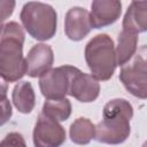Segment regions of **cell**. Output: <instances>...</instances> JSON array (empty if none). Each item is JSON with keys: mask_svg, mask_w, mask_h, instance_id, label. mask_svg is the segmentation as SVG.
<instances>
[{"mask_svg": "<svg viewBox=\"0 0 147 147\" xmlns=\"http://www.w3.org/2000/svg\"><path fill=\"white\" fill-rule=\"evenodd\" d=\"M21 21L28 33L37 40H48L56 32V11L44 2H26L21 11Z\"/></svg>", "mask_w": 147, "mask_h": 147, "instance_id": "cell-4", "label": "cell"}, {"mask_svg": "<svg viewBox=\"0 0 147 147\" xmlns=\"http://www.w3.org/2000/svg\"><path fill=\"white\" fill-rule=\"evenodd\" d=\"M90 13L82 7H72L67 11L64 20V31L70 40L79 41L92 30Z\"/></svg>", "mask_w": 147, "mask_h": 147, "instance_id": "cell-10", "label": "cell"}, {"mask_svg": "<svg viewBox=\"0 0 147 147\" xmlns=\"http://www.w3.org/2000/svg\"><path fill=\"white\" fill-rule=\"evenodd\" d=\"M23 44L24 31L18 23L0 25V76L6 82H16L26 74Z\"/></svg>", "mask_w": 147, "mask_h": 147, "instance_id": "cell-1", "label": "cell"}, {"mask_svg": "<svg viewBox=\"0 0 147 147\" xmlns=\"http://www.w3.org/2000/svg\"><path fill=\"white\" fill-rule=\"evenodd\" d=\"M41 113L54 121H65L71 114V103L65 98L57 100H47L42 106Z\"/></svg>", "mask_w": 147, "mask_h": 147, "instance_id": "cell-16", "label": "cell"}, {"mask_svg": "<svg viewBox=\"0 0 147 147\" xmlns=\"http://www.w3.org/2000/svg\"><path fill=\"white\" fill-rule=\"evenodd\" d=\"M70 139L77 145H87L95 136V125L84 117L77 118L70 125Z\"/></svg>", "mask_w": 147, "mask_h": 147, "instance_id": "cell-15", "label": "cell"}, {"mask_svg": "<svg viewBox=\"0 0 147 147\" xmlns=\"http://www.w3.org/2000/svg\"><path fill=\"white\" fill-rule=\"evenodd\" d=\"M0 147H26V144L21 133L10 132L0 142Z\"/></svg>", "mask_w": 147, "mask_h": 147, "instance_id": "cell-17", "label": "cell"}, {"mask_svg": "<svg viewBox=\"0 0 147 147\" xmlns=\"http://www.w3.org/2000/svg\"><path fill=\"white\" fill-rule=\"evenodd\" d=\"M138 44V34L123 30L118 34V44L115 51L116 54V63L118 65H123L127 63L137 52Z\"/></svg>", "mask_w": 147, "mask_h": 147, "instance_id": "cell-14", "label": "cell"}, {"mask_svg": "<svg viewBox=\"0 0 147 147\" xmlns=\"http://www.w3.org/2000/svg\"><path fill=\"white\" fill-rule=\"evenodd\" d=\"M13 103L22 114H29L33 110L36 105V96L33 87L29 82H21L15 85L13 90Z\"/></svg>", "mask_w": 147, "mask_h": 147, "instance_id": "cell-13", "label": "cell"}, {"mask_svg": "<svg viewBox=\"0 0 147 147\" xmlns=\"http://www.w3.org/2000/svg\"><path fill=\"white\" fill-rule=\"evenodd\" d=\"M133 108L125 99H113L106 103L102 111V121L95 125L94 138L102 144L118 145L130 134V121Z\"/></svg>", "mask_w": 147, "mask_h": 147, "instance_id": "cell-2", "label": "cell"}, {"mask_svg": "<svg viewBox=\"0 0 147 147\" xmlns=\"http://www.w3.org/2000/svg\"><path fill=\"white\" fill-rule=\"evenodd\" d=\"M7 91H8V84L7 82L0 76V99L7 98Z\"/></svg>", "mask_w": 147, "mask_h": 147, "instance_id": "cell-20", "label": "cell"}, {"mask_svg": "<svg viewBox=\"0 0 147 147\" xmlns=\"http://www.w3.org/2000/svg\"><path fill=\"white\" fill-rule=\"evenodd\" d=\"M147 29V1H132L123 18V30L136 34Z\"/></svg>", "mask_w": 147, "mask_h": 147, "instance_id": "cell-12", "label": "cell"}, {"mask_svg": "<svg viewBox=\"0 0 147 147\" xmlns=\"http://www.w3.org/2000/svg\"><path fill=\"white\" fill-rule=\"evenodd\" d=\"M64 141L65 131L63 126L41 113L33 129L34 147H60Z\"/></svg>", "mask_w": 147, "mask_h": 147, "instance_id": "cell-7", "label": "cell"}, {"mask_svg": "<svg viewBox=\"0 0 147 147\" xmlns=\"http://www.w3.org/2000/svg\"><path fill=\"white\" fill-rule=\"evenodd\" d=\"M85 60L96 80H108L116 69V54L113 39L108 34H96L85 47Z\"/></svg>", "mask_w": 147, "mask_h": 147, "instance_id": "cell-3", "label": "cell"}, {"mask_svg": "<svg viewBox=\"0 0 147 147\" xmlns=\"http://www.w3.org/2000/svg\"><path fill=\"white\" fill-rule=\"evenodd\" d=\"M91 8L90 20L94 29L115 23L122 13V3L117 0H94Z\"/></svg>", "mask_w": 147, "mask_h": 147, "instance_id": "cell-11", "label": "cell"}, {"mask_svg": "<svg viewBox=\"0 0 147 147\" xmlns=\"http://www.w3.org/2000/svg\"><path fill=\"white\" fill-rule=\"evenodd\" d=\"M54 62V53L49 45L37 44L28 53L25 57L26 75L30 77H41L51 70Z\"/></svg>", "mask_w": 147, "mask_h": 147, "instance_id": "cell-9", "label": "cell"}, {"mask_svg": "<svg viewBox=\"0 0 147 147\" xmlns=\"http://www.w3.org/2000/svg\"><path fill=\"white\" fill-rule=\"evenodd\" d=\"M13 110H11V105L7 98L0 99V126L6 124L10 117H11Z\"/></svg>", "mask_w": 147, "mask_h": 147, "instance_id": "cell-18", "label": "cell"}, {"mask_svg": "<svg viewBox=\"0 0 147 147\" xmlns=\"http://www.w3.org/2000/svg\"><path fill=\"white\" fill-rule=\"evenodd\" d=\"M72 65H62L48 70L39 79L41 94L47 100L64 99L68 94Z\"/></svg>", "mask_w": 147, "mask_h": 147, "instance_id": "cell-6", "label": "cell"}, {"mask_svg": "<svg viewBox=\"0 0 147 147\" xmlns=\"http://www.w3.org/2000/svg\"><path fill=\"white\" fill-rule=\"evenodd\" d=\"M15 5L16 3L13 0H0V23L13 14Z\"/></svg>", "mask_w": 147, "mask_h": 147, "instance_id": "cell-19", "label": "cell"}, {"mask_svg": "<svg viewBox=\"0 0 147 147\" xmlns=\"http://www.w3.org/2000/svg\"><path fill=\"white\" fill-rule=\"evenodd\" d=\"M146 47L142 46L140 52L131 62L122 65L119 79L124 87L134 96L146 99L147 96V69H146Z\"/></svg>", "mask_w": 147, "mask_h": 147, "instance_id": "cell-5", "label": "cell"}, {"mask_svg": "<svg viewBox=\"0 0 147 147\" xmlns=\"http://www.w3.org/2000/svg\"><path fill=\"white\" fill-rule=\"evenodd\" d=\"M99 82L92 75L82 72L78 68L74 67L70 77L68 94L80 102H92L99 96Z\"/></svg>", "mask_w": 147, "mask_h": 147, "instance_id": "cell-8", "label": "cell"}]
</instances>
